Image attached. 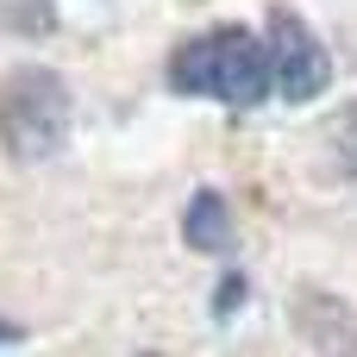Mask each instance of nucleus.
<instances>
[{"label": "nucleus", "mask_w": 357, "mask_h": 357, "mask_svg": "<svg viewBox=\"0 0 357 357\" xmlns=\"http://www.w3.org/2000/svg\"><path fill=\"white\" fill-rule=\"evenodd\" d=\"M169 88L176 94H201L220 100L232 113H251L276 94V69H270V44H257L245 25H213L201 38H188L169 56Z\"/></svg>", "instance_id": "obj_1"}, {"label": "nucleus", "mask_w": 357, "mask_h": 357, "mask_svg": "<svg viewBox=\"0 0 357 357\" xmlns=\"http://www.w3.org/2000/svg\"><path fill=\"white\" fill-rule=\"evenodd\" d=\"M69 126H75V100L63 88L56 69H13L0 82V151L13 163H44L69 144Z\"/></svg>", "instance_id": "obj_2"}, {"label": "nucleus", "mask_w": 357, "mask_h": 357, "mask_svg": "<svg viewBox=\"0 0 357 357\" xmlns=\"http://www.w3.org/2000/svg\"><path fill=\"white\" fill-rule=\"evenodd\" d=\"M270 69H276V94L282 100H320L326 94V82H333V56H326V44L307 31V19L301 13H289V6H276L270 13Z\"/></svg>", "instance_id": "obj_3"}, {"label": "nucleus", "mask_w": 357, "mask_h": 357, "mask_svg": "<svg viewBox=\"0 0 357 357\" xmlns=\"http://www.w3.org/2000/svg\"><path fill=\"white\" fill-rule=\"evenodd\" d=\"M232 238H238V226H232L226 195L195 188V201L182 207V245H188V251H201V257H226V251H232Z\"/></svg>", "instance_id": "obj_4"}, {"label": "nucleus", "mask_w": 357, "mask_h": 357, "mask_svg": "<svg viewBox=\"0 0 357 357\" xmlns=\"http://www.w3.org/2000/svg\"><path fill=\"white\" fill-rule=\"evenodd\" d=\"M333 151H339V163H345V176H357V100L339 113V126H333Z\"/></svg>", "instance_id": "obj_5"}, {"label": "nucleus", "mask_w": 357, "mask_h": 357, "mask_svg": "<svg viewBox=\"0 0 357 357\" xmlns=\"http://www.w3.org/2000/svg\"><path fill=\"white\" fill-rule=\"evenodd\" d=\"M245 307V276H220V289H213V320H232Z\"/></svg>", "instance_id": "obj_6"}, {"label": "nucleus", "mask_w": 357, "mask_h": 357, "mask_svg": "<svg viewBox=\"0 0 357 357\" xmlns=\"http://www.w3.org/2000/svg\"><path fill=\"white\" fill-rule=\"evenodd\" d=\"M0 345H19V326H6V320H0Z\"/></svg>", "instance_id": "obj_7"}]
</instances>
